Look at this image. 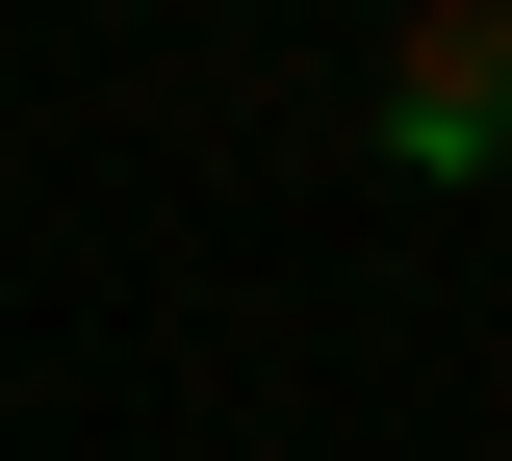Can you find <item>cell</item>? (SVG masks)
Returning a JSON list of instances; mask_svg holds the SVG:
<instances>
[{
	"mask_svg": "<svg viewBox=\"0 0 512 461\" xmlns=\"http://www.w3.org/2000/svg\"><path fill=\"white\" fill-rule=\"evenodd\" d=\"M384 154L410 180H512V0H410L384 26Z\"/></svg>",
	"mask_w": 512,
	"mask_h": 461,
	"instance_id": "cell-1",
	"label": "cell"
}]
</instances>
